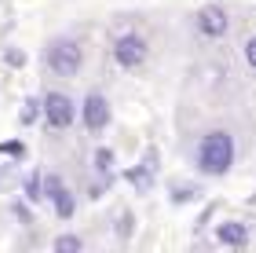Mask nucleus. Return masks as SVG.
I'll list each match as a JSON object with an SVG mask.
<instances>
[{
	"label": "nucleus",
	"instance_id": "obj_1",
	"mask_svg": "<svg viewBox=\"0 0 256 253\" xmlns=\"http://www.w3.org/2000/svg\"><path fill=\"white\" fill-rule=\"evenodd\" d=\"M198 165H202L208 176H224V172L234 165V140L227 132H208L202 147H198Z\"/></svg>",
	"mask_w": 256,
	"mask_h": 253
},
{
	"label": "nucleus",
	"instance_id": "obj_2",
	"mask_svg": "<svg viewBox=\"0 0 256 253\" xmlns=\"http://www.w3.org/2000/svg\"><path fill=\"white\" fill-rule=\"evenodd\" d=\"M80 63H84V52H80V44L74 37H55L48 44V66H52V74L74 77L80 70Z\"/></svg>",
	"mask_w": 256,
	"mask_h": 253
},
{
	"label": "nucleus",
	"instance_id": "obj_3",
	"mask_svg": "<svg viewBox=\"0 0 256 253\" xmlns=\"http://www.w3.org/2000/svg\"><path fill=\"white\" fill-rule=\"evenodd\" d=\"M146 55H150V44L143 33H121L118 41H114V59H118L121 66H139V63H146Z\"/></svg>",
	"mask_w": 256,
	"mask_h": 253
},
{
	"label": "nucleus",
	"instance_id": "obj_4",
	"mask_svg": "<svg viewBox=\"0 0 256 253\" xmlns=\"http://www.w3.org/2000/svg\"><path fill=\"white\" fill-rule=\"evenodd\" d=\"M44 114H48L52 129H70L74 118H77V107H74V99H70L66 92H52V96L44 99Z\"/></svg>",
	"mask_w": 256,
	"mask_h": 253
},
{
	"label": "nucleus",
	"instance_id": "obj_5",
	"mask_svg": "<svg viewBox=\"0 0 256 253\" xmlns=\"http://www.w3.org/2000/svg\"><path fill=\"white\" fill-rule=\"evenodd\" d=\"M106 121H110V103L102 99L99 92H92L84 99V125L92 132H99V129H106Z\"/></svg>",
	"mask_w": 256,
	"mask_h": 253
},
{
	"label": "nucleus",
	"instance_id": "obj_6",
	"mask_svg": "<svg viewBox=\"0 0 256 253\" xmlns=\"http://www.w3.org/2000/svg\"><path fill=\"white\" fill-rule=\"evenodd\" d=\"M44 191H48V198L55 202V213H59L62 220H70V216H74V194L62 187V180L48 176V180H44Z\"/></svg>",
	"mask_w": 256,
	"mask_h": 253
},
{
	"label": "nucleus",
	"instance_id": "obj_7",
	"mask_svg": "<svg viewBox=\"0 0 256 253\" xmlns=\"http://www.w3.org/2000/svg\"><path fill=\"white\" fill-rule=\"evenodd\" d=\"M198 30H202L205 37H224V33H227V11L224 8H202Z\"/></svg>",
	"mask_w": 256,
	"mask_h": 253
},
{
	"label": "nucleus",
	"instance_id": "obj_8",
	"mask_svg": "<svg viewBox=\"0 0 256 253\" xmlns=\"http://www.w3.org/2000/svg\"><path fill=\"white\" fill-rule=\"evenodd\" d=\"M246 238H249V231L242 224H224L220 227V242H227V246H246Z\"/></svg>",
	"mask_w": 256,
	"mask_h": 253
},
{
	"label": "nucleus",
	"instance_id": "obj_9",
	"mask_svg": "<svg viewBox=\"0 0 256 253\" xmlns=\"http://www.w3.org/2000/svg\"><path fill=\"white\" fill-rule=\"evenodd\" d=\"M40 107H44V103H37V99H26V103H22V125H33V121H37Z\"/></svg>",
	"mask_w": 256,
	"mask_h": 253
},
{
	"label": "nucleus",
	"instance_id": "obj_10",
	"mask_svg": "<svg viewBox=\"0 0 256 253\" xmlns=\"http://www.w3.org/2000/svg\"><path fill=\"white\" fill-rule=\"evenodd\" d=\"M40 191H44V180H40V176H30V180H26V198H30V202H40V198H44Z\"/></svg>",
	"mask_w": 256,
	"mask_h": 253
},
{
	"label": "nucleus",
	"instance_id": "obj_11",
	"mask_svg": "<svg viewBox=\"0 0 256 253\" xmlns=\"http://www.w3.org/2000/svg\"><path fill=\"white\" fill-rule=\"evenodd\" d=\"M55 249L59 253H74V249H80V238L77 235H62V238H55Z\"/></svg>",
	"mask_w": 256,
	"mask_h": 253
},
{
	"label": "nucleus",
	"instance_id": "obj_12",
	"mask_svg": "<svg viewBox=\"0 0 256 253\" xmlns=\"http://www.w3.org/2000/svg\"><path fill=\"white\" fill-rule=\"evenodd\" d=\"M110 162H114V154L106 151V147H99V151H96V169L99 172H110Z\"/></svg>",
	"mask_w": 256,
	"mask_h": 253
},
{
	"label": "nucleus",
	"instance_id": "obj_13",
	"mask_svg": "<svg viewBox=\"0 0 256 253\" xmlns=\"http://www.w3.org/2000/svg\"><path fill=\"white\" fill-rule=\"evenodd\" d=\"M194 198V187L190 183H183V187H172V202H190Z\"/></svg>",
	"mask_w": 256,
	"mask_h": 253
},
{
	"label": "nucleus",
	"instance_id": "obj_14",
	"mask_svg": "<svg viewBox=\"0 0 256 253\" xmlns=\"http://www.w3.org/2000/svg\"><path fill=\"white\" fill-rule=\"evenodd\" d=\"M0 154H11V158H22V154H26V147H22V143H15V140H11V143H0Z\"/></svg>",
	"mask_w": 256,
	"mask_h": 253
},
{
	"label": "nucleus",
	"instance_id": "obj_15",
	"mask_svg": "<svg viewBox=\"0 0 256 253\" xmlns=\"http://www.w3.org/2000/svg\"><path fill=\"white\" fill-rule=\"evenodd\" d=\"M118 235H121V238H128V235H132V213L118 216Z\"/></svg>",
	"mask_w": 256,
	"mask_h": 253
},
{
	"label": "nucleus",
	"instance_id": "obj_16",
	"mask_svg": "<svg viewBox=\"0 0 256 253\" xmlns=\"http://www.w3.org/2000/svg\"><path fill=\"white\" fill-rule=\"evenodd\" d=\"M8 63H11V66H22V63H26V52H18V48H8Z\"/></svg>",
	"mask_w": 256,
	"mask_h": 253
},
{
	"label": "nucleus",
	"instance_id": "obj_17",
	"mask_svg": "<svg viewBox=\"0 0 256 253\" xmlns=\"http://www.w3.org/2000/svg\"><path fill=\"white\" fill-rule=\"evenodd\" d=\"M246 59H249V63H252V66H256V37H252V41H249V44H246Z\"/></svg>",
	"mask_w": 256,
	"mask_h": 253
},
{
	"label": "nucleus",
	"instance_id": "obj_18",
	"mask_svg": "<svg viewBox=\"0 0 256 253\" xmlns=\"http://www.w3.org/2000/svg\"><path fill=\"white\" fill-rule=\"evenodd\" d=\"M15 216H18V220H22V224H30V220H33V216H30V209H26V205H15Z\"/></svg>",
	"mask_w": 256,
	"mask_h": 253
}]
</instances>
